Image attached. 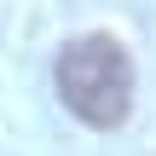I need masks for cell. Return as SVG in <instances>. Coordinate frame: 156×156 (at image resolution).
Masks as SVG:
<instances>
[{"label": "cell", "instance_id": "1", "mask_svg": "<svg viewBox=\"0 0 156 156\" xmlns=\"http://www.w3.org/2000/svg\"><path fill=\"white\" fill-rule=\"evenodd\" d=\"M58 98L87 122V127H122L133 110V64L122 41L110 35H81L58 52Z\"/></svg>", "mask_w": 156, "mask_h": 156}]
</instances>
